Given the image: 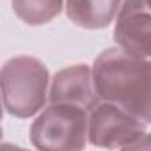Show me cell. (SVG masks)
<instances>
[{
	"label": "cell",
	"instance_id": "1",
	"mask_svg": "<svg viewBox=\"0 0 151 151\" xmlns=\"http://www.w3.org/2000/svg\"><path fill=\"white\" fill-rule=\"evenodd\" d=\"M93 78L100 101H110L151 124V60L123 52L103 50L93 64Z\"/></svg>",
	"mask_w": 151,
	"mask_h": 151
},
{
	"label": "cell",
	"instance_id": "2",
	"mask_svg": "<svg viewBox=\"0 0 151 151\" xmlns=\"http://www.w3.org/2000/svg\"><path fill=\"white\" fill-rule=\"evenodd\" d=\"M50 73L43 60L18 55L2 66V101L9 116L29 119L45 109L50 93Z\"/></svg>",
	"mask_w": 151,
	"mask_h": 151
},
{
	"label": "cell",
	"instance_id": "3",
	"mask_svg": "<svg viewBox=\"0 0 151 151\" xmlns=\"http://www.w3.org/2000/svg\"><path fill=\"white\" fill-rule=\"evenodd\" d=\"M89 140V110L68 105L50 103L30 126V142L45 151L82 149Z\"/></svg>",
	"mask_w": 151,
	"mask_h": 151
},
{
	"label": "cell",
	"instance_id": "4",
	"mask_svg": "<svg viewBox=\"0 0 151 151\" xmlns=\"http://www.w3.org/2000/svg\"><path fill=\"white\" fill-rule=\"evenodd\" d=\"M146 123L116 103L98 101L89 112V142L96 147L124 149L133 139L146 132Z\"/></svg>",
	"mask_w": 151,
	"mask_h": 151
},
{
	"label": "cell",
	"instance_id": "5",
	"mask_svg": "<svg viewBox=\"0 0 151 151\" xmlns=\"http://www.w3.org/2000/svg\"><path fill=\"white\" fill-rule=\"evenodd\" d=\"M116 45L135 57L151 60V7L146 0H124L114 25Z\"/></svg>",
	"mask_w": 151,
	"mask_h": 151
},
{
	"label": "cell",
	"instance_id": "6",
	"mask_svg": "<svg viewBox=\"0 0 151 151\" xmlns=\"http://www.w3.org/2000/svg\"><path fill=\"white\" fill-rule=\"evenodd\" d=\"M100 101L94 87L93 68L87 64L68 66L53 75L50 82L48 103H68L93 110Z\"/></svg>",
	"mask_w": 151,
	"mask_h": 151
},
{
	"label": "cell",
	"instance_id": "7",
	"mask_svg": "<svg viewBox=\"0 0 151 151\" xmlns=\"http://www.w3.org/2000/svg\"><path fill=\"white\" fill-rule=\"evenodd\" d=\"M123 0H66V16L87 30H100L116 22Z\"/></svg>",
	"mask_w": 151,
	"mask_h": 151
},
{
	"label": "cell",
	"instance_id": "8",
	"mask_svg": "<svg viewBox=\"0 0 151 151\" xmlns=\"http://www.w3.org/2000/svg\"><path fill=\"white\" fill-rule=\"evenodd\" d=\"M64 0H11L13 13L29 27H41L57 18Z\"/></svg>",
	"mask_w": 151,
	"mask_h": 151
},
{
	"label": "cell",
	"instance_id": "9",
	"mask_svg": "<svg viewBox=\"0 0 151 151\" xmlns=\"http://www.w3.org/2000/svg\"><path fill=\"white\" fill-rule=\"evenodd\" d=\"M124 149H151V133L142 132L137 139H133Z\"/></svg>",
	"mask_w": 151,
	"mask_h": 151
},
{
	"label": "cell",
	"instance_id": "10",
	"mask_svg": "<svg viewBox=\"0 0 151 151\" xmlns=\"http://www.w3.org/2000/svg\"><path fill=\"white\" fill-rule=\"evenodd\" d=\"M146 4H147V6H149V7H151V0H146Z\"/></svg>",
	"mask_w": 151,
	"mask_h": 151
}]
</instances>
